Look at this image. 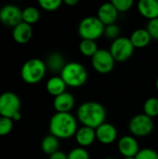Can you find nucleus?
I'll return each instance as SVG.
<instances>
[{"label":"nucleus","instance_id":"obj_13","mask_svg":"<svg viewBox=\"0 0 158 159\" xmlns=\"http://www.w3.org/2000/svg\"><path fill=\"white\" fill-rule=\"evenodd\" d=\"M118 13L119 12L116 10L112 2H106L101 5V7H99L97 18L103 23L104 26H106L115 23Z\"/></svg>","mask_w":158,"mask_h":159},{"label":"nucleus","instance_id":"obj_9","mask_svg":"<svg viewBox=\"0 0 158 159\" xmlns=\"http://www.w3.org/2000/svg\"><path fill=\"white\" fill-rule=\"evenodd\" d=\"M115 61L111 52L104 48H99L96 54L91 58V64L94 70L100 74L105 75L113 71Z\"/></svg>","mask_w":158,"mask_h":159},{"label":"nucleus","instance_id":"obj_37","mask_svg":"<svg viewBox=\"0 0 158 159\" xmlns=\"http://www.w3.org/2000/svg\"><path fill=\"white\" fill-rule=\"evenodd\" d=\"M104 159H115V158H112V157H107V158H104Z\"/></svg>","mask_w":158,"mask_h":159},{"label":"nucleus","instance_id":"obj_30","mask_svg":"<svg viewBox=\"0 0 158 159\" xmlns=\"http://www.w3.org/2000/svg\"><path fill=\"white\" fill-rule=\"evenodd\" d=\"M136 159H158V153L152 148H143L139 151Z\"/></svg>","mask_w":158,"mask_h":159},{"label":"nucleus","instance_id":"obj_15","mask_svg":"<svg viewBox=\"0 0 158 159\" xmlns=\"http://www.w3.org/2000/svg\"><path fill=\"white\" fill-rule=\"evenodd\" d=\"M75 141L78 143L79 147H88L93 144V143L97 140L96 139V130L94 129L88 127H81L78 128L75 135Z\"/></svg>","mask_w":158,"mask_h":159},{"label":"nucleus","instance_id":"obj_25","mask_svg":"<svg viewBox=\"0 0 158 159\" xmlns=\"http://www.w3.org/2000/svg\"><path fill=\"white\" fill-rule=\"evenodd\" d=\"M62 2L61 0H39L38 5L44 10L47 11H55L59 9Z\"/></svg>","mask_w":158,"mask_h":159},{"label":"nucleus","instance_id":"obj_32","mask_svg":"<svg viewBox=\"0 0 158 159\" xmlns=\"http://www.w3.org/2000/svg\"><path fill=\"white\" fill-rule=\"evenodd\" d=\"M49 159H68V156L61 151H58L49 156Z\"/></svg>","mask_w":158,"mask_h":159},{"label":"nucleus","instance_id":"obj_14","mask_svg":"<svg viewBox=\"0 0 158 159\" xmlns=\"http://www.w3.org/2000/svg\"><path fill=\"white\" fill-rule=\"evenodd\" d=\"M75 104V99L70 92H63L53 100V107L57 113H70Z\"/></svg>","mask_w":158,"mask_h":159},{"label":"nucleus","instance_id":"obj_35","mask_svg":"<svg viewBox=\"0 0 158 159\" xmlns=\"http://www.w3.org/2000/svg\"><path fill=\"white\" fill-rule=\"evenodd\" d=\"M124 159H136L135 157H124Z\"/></svg>","mask_w":158,"mask_h":159},{"label":"nucleus","instance_id":"obj_23","mask_svg":"<svg viewBox=\"0 0 158 159\" xmlns=\"http://www.w3.org/2000/svg\"><path fill=\"white\" fill-rule=\"evenodd\" d=\"M40 18V12L38 8L34 7H27L22 9V21L30 25L38 21Z\"/></svg>","mask_w":158,"mask_h":159},{"label":"nucleus","instance_id":"obj_22","mask_svg":"<svg viewBox=\"0 0 158 159\" xmlns=\"http://www.w3.org/2000/svg\"><path fill=\"white\" fill-rule=\"evenodd\" d=\"M98 50H99V48H98L96 41L82 39L81 42L79 43V51L85 57L92 58Z\"/></svg>","mask_w":158,"mask_h":159},{"label":"nucleus","instance_id":"obj_26","mask_svg":"<svg viewBox=\"0 0 158 159\" xmlns=\"http://www.w3.org/2000/svg\"><path fill=\"white\" fill-rule=\"evenodd\" d=\"M108 39L111 40H115L118 37H120V28L117 24H110L106 25L104 28V34H103Z\"/></svg>","mask_w":158,"mask_h":159},{"label":"nucleus","instance_id":"obj_11","mask_svg":"<svg viewBox=\"0 0 158 159\" xmlns=\"http://www.w3.org/2000/svg\"><path fill=\"white\" fill-rule=\"evenodd\" d=\"M117 149L124 157H136L141 150L136 138L132 135H125L121 137L117 143Z\"/></svg>","mask_w":158,"mask_h":159},{"label":"nucleus","instance_id":"obj_21","mask_svg":"<svg viewBox=\"0 0 158 159\" xmlns=\"http://www.w3.org/2000/svg\"><path fill=\"white\" fill-rule=\"evenodd\" d=\"M59 147H60V142L59 139L56 138L55 136L49 134L47 136H46L41 143V149L42 151L48 155L51 156L52 154L56 153L59 151Z\"/></svg>","mask_w":158,"mask_h":159},{"label":"nucleus","instance_id":"obj_12","mask_svg":"<svg viewBox=\"0 0 158 159\" xmlns=\"http://www.w3.org/2000/svg\"><path fill=\"white\" fill-rule=\"evenodd\" d=\"M96 139L102 144L109 145L115 143L117 139V130L111 123H103L96 129Z\"/></svg>","mask_w":158,"mask_h":159},{"label":"nucleus","instance_id":"obj_31","mask_svg":"<svg viewBox=\"0 0 158 159\" xmlns=\"http://www.w3.org/2000/svg\"><path fill=\"white\" fill-rule=\"evenodd\" d=\"M146 30L148 31L152 39L158 40V18L148 21Z\"/></svg>","mask_w":158,"mask_h":159},{"label":"nucleus","instance_id":"obj_28","mask_svg":"<svg viewBox=\"0 0 158 159\" xmlns=\"http://www.w3.org/2000/svg\"><path fill=\"white\" fill-rule=\"evenodd\" d=\"M68 156V159H90L88 152L83 147H75L72 149Z\"/></svg>","mask_w":158,"mask_h":159},{"label":"nucleus","instance_id":"obj_4","mask_svg":"<svg viewBox=\"0 0 158 159\" xmlns=\"http://www.w3.org/2000/svg\"><path fill=\"white\" fill-rule=\"evenodd\" d=\"M47 72L46 62L38 58L26 61L20 69V76L27 84H37L45 76Z\"/></svg>","mask_w":158,"mask_h":159},{"label":"nucleus","instance_id":"obj_7","mask_svg":"<svg viewBox=\"0 0 158 159\" xmlns=\"http://www.w3.org/2000/svg\"><path fill=\"white\" fill-rule=\"evenodd\" d=\"M134 49L135 48L133 47L129 38L120 36L112 42L109 51L115 61L124 62L132 56Z\"/></svg>","mask_w":158,"mask_h":159},{"label":"nucleus","instance_id":"obj_36","mask_svg":"<svg viewBox=\"0 0 158 159\" xmlns=\"http://www.w3.org/2000/svg\"><path fill=\"white\" fill-rule=\"evenodd\" d=\"M156 89L158 90V77L157 79H156Z\"/></svg>","mask_w":158,"mask_h":159},{"label":"nucleus","instance_id":"obj_24","mask_svg":"<svg viewBox=\"0 0 158 159\" xmlns=\"http://www.w3.org/2000/svg\"><path fill=\"white\" fill-rule=\"evenodd\" d=\"M143 114L153 118L158 116V98L150 97L143 104Z\"/></svg>","mask_w":158,"mask_h":159},{"label":"nucleus","instance_id":"obj_18","mask_svg":"<svg viewBox=\"0 0 158 159\" xmlns=\"http://www.w3.org/2000/svg\"><path fill=\"white\" fill-rule=\"evenodd\" d=\"M129 40L135 48H143L150 44L152 38L146 29L140 28L131 34Z\"/></svg>","mask_w":158,"mask_h":159},{"label":"nucleus","instance_id":"obj_19","mask_svg":"<svg viewBox=\"0 0 158 159\" xmlns=\"http://www.w3.org/2000/svg\"><path fill=\"white\" fill-rule=\"evenodd\" d=\"M66 84L65 82L62 80V78L60 75H54L52 77H50L46 84V89L47 91L52 95L54 98L62 94L63 92H65L66 89Z\"/></svg>","mask_w":158,"mask_h":159},{"label":"nucleus","instance_id":"obj_20","mask_svg":"<svg viewBox=\"0 0 158 159\" xmlns=\"http://www.w3.org/2000/svg\"><path fill=\"white\" fill-rule=\"evenodd\" d=\"M65 64L66 63H65L63 56L59 52L50 53L47 56V61H46L47 69H48L49 71H51L53 73H60L61 74V72L62 71Z\"/></svg>","mask_w":158,"mask_h":159},{"label":"nucleus","instance_id":"obj_29","mask_svg":"<svg viewBox=\"0 0 158 159\" xmlns=\"http://www.w3.org/2000/svg\"><path fill=\"white\" fill-rule=\"evenodd\" d=\"M111 2L118 12L129 11L134 4L133 0H112Z\"/></svg>","mask_w":158,"mask_h":159},{"label":"nucleus","instance_id":"obj_34","mask_svg":"<svg viewBox=\"0 0 158 159\" xmlns=\"http://www.w3.org/2000/svg\"><path fill=\"white\" fill-rule=\"evenodd\" d=\"M20 118H21V114H20V112H19L12 117V120L13 121H19V120H20Z\"/></svg>","mask_w":158,"mask_h":159},{"label":"nucleus","instance_id":"obj_1","mask_svg":"<svg viewBox=\"0 0 158 159\" xmlns=\"http://www.w3.org/2000/svg\"><path fill=\"white\" fill-rule=\"evenodd\" d=\"M76 119L85 127L96 129L105 123L106 110L97 102H86L79 105L76 111Z\"/></svg>","mask_w":158,"mask_h":159},{"label":"nucleus","instance_id":"obj_10","mask_svg":"<svg viewBox=\"0 0 158 159\" xmlns=\"http://www.w3.org/2000/svg\"><path fill=\"white\" fill-rule=\"evenodd\" d=\"M0 21L6 26L14 28L22 22V10L16 5H5L0 8Z\"/></svg>","mask_w":158,"mask_h":159},{"label":"nucleus","instance_id":"obj_16","mask_svg":"<svg viewBox=\"0 0 158 159\" xmlns=\"http://www.w3.org/2000/svg\"><path fill=\"white\" fill-rule=\"evenodd\" d=\"M33 36L32 25L26 22H20L12 30V37L15 42L19 44H25L31 40Z\"/></svg>","mask_w":158,"mask_h":159},{"label":"nucleus","instance_id":"obj_5","mask_svg":"<svg viewBox=\"0 0 158 159\" xmlns=\"http://www.w3.org/2000/svg\"><path fill=\"white\" fill-rule=\"evenodd\" d=\"M105 26L103 23L94 16L84 18L78 25V34L82 39L96 41L104 34Z\"/></svg>","mask_w":158,"mask_h":159},{"label":"nucleus","instance_id":"obj_3","mask_svg":"<svg viewBox=\"0 0 158 159\" xmlns=\"http://www.w3.org/2000/svg\"><path fill=\"white\" fill-rule=\"evenodd\" d=\"M60 76L67 87L79 88L87 82L88 72L83 64L76 61H71L65 64Z\"/></svg>","mask_w":158,"mask_h":159},{"label":"nucleus","instance_id":"obj_6","mask_svg":"<svg viewBox=\"0 0 158 159\" xmlns=\"http://www.w3.org/2000/svg\"><path fill=\"white\" fill-rule=\"evenodd\" d=\"M155 124L153 118L149 117L145 114H139L134 116L129 123V132L134 137H146L150 135L154 129Z\"/></svg>","mask_w":158,"mask_h":159},{"label":"nucleus","instance_id":"obj_17","mask_svg":"<svg viewBox=\"0 0 158 159\" xmlns=\"http://www.w3.org/2000/svg\"><path fill=\"white\" fill-rule=\"evenodd\" d=\"M137 7L140 14L149 20L158 18V0H141Z\"/></svg>","mask_w":158,"mask_h":159},{"label":"nucleus","instance_id":"obj_33","mask_svg":"<svg viewBox=\"0 0 158 159\" xmlns=\"http://www.w3.org/2000/svg\"><path fill=\"white\" fill-rule=\"evenodd\" d=\"M64 3L66 5L70 6V7H74V6H75V5L78 4V0H65Z\"/></svg>","mask_w":158,"mask_h":159},{"label":"nucleus","instance_id":"obj_2","mask_svg":"<svg viewBox=\"0 0 158 159\" xmlns=\"http://www.w3.org/2000/svg\"><path fill=\"white\" fill-rule=\"evenodd\" d=\"M77 129V120L71 113L56 112L49 120V132L59 140L74 137Z\"/></svg>","mask_w":158,"mask_h":159},{"label":"nucleus","instance_id":"obj_27","mask_svg":"<svg viewBox=\"0 0 158 159\" xmlns=\"http://www.w3.org/2000/svg\"><path fill=\"white\" fill-rule=\"evenodd\" d=\"M13 129V120L0 116V136L7 135Z\"/></svg>","mask_w":158,"mask_h":159},{"label":"nucleus","instance_id":"obj_8","mask_svg":"<svg viewBox=\"0 0 158 159\" xmlns=\"http://www.w3.org/2000/svg\"><path fill=\"white\" fill-rule=\"evenodd\" d=\"M20 110V97L12 92L6 91L0 95V116L8 117L12 119V117L19 113Z\"/></svg>","mask_w":158,"mask_h":159}]
</instances>
